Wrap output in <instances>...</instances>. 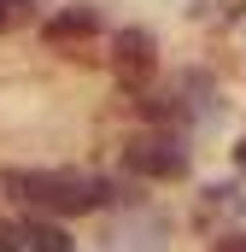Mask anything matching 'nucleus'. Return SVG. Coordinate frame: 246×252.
Wrapping results in <instances>:
<instances>
[{"mask_svg":"<svg viewBox=\"0 0 246 252\" xmlns=\"http://www.w3.org/2000/svg\"><path fill=\"white\" fill-rule=\"evenodd\" d=\"M0 193H12V199L47 211L53 223H59V217H82V211H100V205L123 199L106 176H82V170H0Z\"/></svg>","mask_w":246,"mask_h":252,"instance_id":"1","label":"nucleus"},{"mask_svg":"<svg viewBox=\"0 0 246 252\" xmlns=\"http://www.w3.org/2000/svg\"><path fill=\"white\" fill-rule=\"evenodd\" d=\"M123 170L141 176V182H182L187 170H193V158H187L182 135L153 129V135H135V141L123 147Z\"/></svg>","mask_w":246,"mask_h":252,"instance_id":"2","label":"nucleus"},{"mask_svg":"<svg viewBox=\"0 0 246 252\" xmlns=\"http://www.w3.org/2000/svg\"><path fill=\"white\" fill-rule=\"evenodd\" d=\"M112 70H118L123 88H147L153 70H158V41H153V30H141V24L118 30V35H112Z\"/></svg>","mask_w":246,"mask_h":252,"instance_id":"3","label":"nucleus"},{"mask_svg":"<svg viewBox=\"0 0 246 252\" xmlns=\"http://www.w3.org/2000/svg\"><path fill=\"white\" fill-rule=\"evenodd\" d=\"M41 35H47V41H82V35H100V12H94L88 0H76V6H59V12L41 24Z\"/></svg>","mask_w":246,"mask_h":252,"instance_id":"4","label":"nucleus"},{"mask_svg":"<svg viewBox=\"0 0 246 252\" xmlns=\"http://www.w3.org/2000/svg\"><path fill=\"white\" fill-rule=\"evenodd\" d=\"M24 241H30V252H76L64 223H24Z\"/></svg>","mask_w":246,"mask_h":252,"instance_id":"5","label":"nucleus"},{"mask_svg":"<svg viewBox=\"0 0 246 252\" xmlns=\"http://www.w3.org/2000/svg\"><path fill=\"white\" fill-rule=\"evenodd\" d=\"M30 24H35V0H0V35L30 30Z\"/></svg>","mask_w":246,"mask_h":252,"instance_id":"6","label":"nucleus"},{"mask_svg":"<svg viewBox=\"0 0 246 252\" xmlns=\"http://www.w3.org/2000/svg\"><path fill=\"white\" fill-rule=\"evenodd\" d=\"M0 252H30V241H24V223H0Z\"/></svg>","mask_w":246,"mask_h":252,"instance_id":"7","label":"nucleus"},{"mask_svg":"<svg viewBox=\"0 0 246 252\" xmlns=\"http://www.w3.org/2000/svg\"><path fill=\"white\" fill-rule=\"evenodd\" d=\"M211 252H246V235H217Z\"/></svg>","mask_w":246,"mask_h":252,"instance_id":"8","label":"nucleus"},{"mask_svg":"<svg viewBox=\"0 0 246 252\" xmlns=\"http://www.w3.org/2000/svg\"><path fill=\"white\" fill-rule=\"evenodd\" d=\"M235 170L246 176V135H241V147H235Z\"/></svg>","mask_w":246,"mask_h":252,"instance_id":"9","label":"nucleus"}]
</instances>
